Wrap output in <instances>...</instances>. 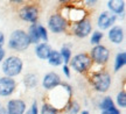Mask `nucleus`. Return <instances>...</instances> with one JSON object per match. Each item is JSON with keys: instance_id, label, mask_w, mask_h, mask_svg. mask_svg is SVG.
<instances>
[{"instance_id": "f257e3e1", "label": "nucleus", "mask_w": 126, "mask_h": 114, "mask_svg": "<svg viewBox=\"0 0 126 114\" xmlns=\"http://www.w3.org/2000/svg\"><path fill=\"white\" fill-rule=\"evenodd\" d=\"M48 100L46 102L54 106L60 112H62L65 106L69 104V101L72 99V87L68 83H61V85L56 89L51 90L50 93L47 96Z\"/></svg>"}, {"instance_id": "f03ea898", "label": "nucleus", "mask_w": 126, "mask_h": 114, "mask_svg": "<svg viewBox=\"0 0 126 114\" xmlns=\"http://www.w3.org/2000/svg\"><path fill=\"white\" fill-rule=\"evenodd\" d=\"M89 82L96 92L98 93H106L111 86V76L106 70H94L88 73Z\"/></svg>"}, {"instance_id": "7ed1b4c3", "label": "nucleus", "mask_w": 126, "mask_h": 114, "mask_svg": "<svg viewBox=\"0 0 126 114\" xmlns=\"http://www.w3.org/2000/svg\"><path fill=\"white\" fill-rule=\"evenodd\" d=\"M31 47V41L23 29H15L8 38V48L11 50L23 52Z\"/></svg>"}, {"instance_id": "20e7f679", "label": "nucleus", "mask_w": 126, "mask_h": 114, "mask_svg": "<svg viewBox=\"0 0 126 114\" xmlns=\"http://www.w3.org/2000/svg\"><path fill=\"white\" fill-rule=\"evenodd\" d=\"M23 62L22 59L15 55H11L2 61L1 63V71L5 77L14 78L22 72Z\"/></svg>"}, {"instance_id": "39448f33", "label": "nucleus", "mask_w": 126, "mask_h": 114, "mask_svg": "<svg viewBox=\"0 0 126 114\" xmlns=\"http://www.w3.org/2000/svg\"><path fill=\"white\" fill-rule=\"evenodd\" d=\"M94 63L88 52H81L71 57L69 62V68L74 69V71L82 75H88L92 70Z\"/></svg>"}, {"instance_id": "423d86ee", "label": "nucleus", "mask_w": 126, "mask_h": 114, "mask_svg": "<svg viewBox=\"0 0 126 114\" xmlns=\"http://www.w3.org/2000/svg\"><path fill=\"white\" fill-rule=\"evenodd\" d=\"M40 12V5L37 2H26V1H23L22 6L18 11V15L22 21L34 25V23H37Z\"/></svg>"}, {"instance_id": "0eeeda50", "label": "nucleus", "mask_w": 126, "mask_h": 114, "mask_svg": "<svg viewBox=\"0 0 126 114\" xmlns=\"http://www.w3.org/2000/svg\"><path fill=\"white\" fill-rule=\"evenodd\" d=\"M90 58L92 61L94 65H98L103 68L104 65H106L110 58V50L103 44L94 46L92 49L90 50Z\"/></svg>"}, {"instance_id": "6e6552de", "label": "nucleus", "mask_w": 126, "mask_h": 114, "mask_svg": "<svg viewBox=\"0 0 126 114\" xmlns=\"http://www.w3.org/2000/svg\"><path fill=\"white\" fill-rule=\"evenodd\" d=\"M91 30H92V23H91L90 16H88L77 23L69 25V28H68V32H71L75 36L79 37V38H84V37L89 36Z\"/></svg>"}, {"instance_id": "1a4fd4ad", "label": "nucleus", "mask_w": 126, "mask_h": 114, "mask_svg": "<svg viewBox=\"0 0 126 114\" xmlns=\"http://www.w3.org/2000/svg\"><path fill=\"white\" fill-rule=\"evenodd\" d=\"M68 28H69V22L60 13L51 14L48 19V29L54 34L65 33L68 32Z\"/></svg>"}, {"instance_id": "9d476101", "label": "nucleus", "mask_w": 126, "mask_h": 114, "mask_svg": "<svg viewBox=\"0 0 126 114\" xmlns=\"http://www.w3.org/2000/svg\"><path fill=\"white\" fill-rule=\"evenodd\" d=\"M18 86V83L14 78L11 77H0V97L6 98V97L12 96Z\"/></svg>"}, {"instance_id": "9b49d317", "label": "nucleus", "mask_w": 126, "mask_h": 114, "mask_svg": "<svg viewBox=\"0 0 126 114\" xmlns=\"http://www.w3.org/2000/svg\"><path fill=\"white\" fill-rule=\"evenodd\" d=\"M117 15L110 13L108 11L105 12H102L99 14L98 19H97V26L100 30H106V29H110L111 27H113V25L117 21Z\"/></svg>"}, {"instance_id": "f8f14e48", "label": "nucleus", "mask_w": 126, "mask_h": 114, "mask_svg": "<svg viewBox=\"0 0 126 114\" xmlns=\"http://www.w3.org/2000/svg\"><path fill=\"white\" fill-rule=\"evenodd\" d=\"M6 114H25L27 104L22 99H11L6 104Z\"/></svg>"}, {"instance_id": "ddd939ff", "label": "nucleus", "mask_w": 126, "mask_h": 114, "mask_svg": "<svg viewBox=\"0 0 126 114\" xmlns=\"http://www.w3.org/2000/svg\"><path fill=\"white\" fill-rule=\"evenodd\" d=\"M61 83H62V79H61L59 73L56 72L46 73L42 78V86L47 91H51V90L56 89L57 86L61 85Z\"/></svg>"}, {"instance_id": "4468645a", "label": "nucleus", "mask_w": 126, "mask_h": 114, "mask_svg": "<svg viewBox=\"0 0 126 114\" xmlns=\"http://www.w3.org/2000/svg\"><path fill=\"white\" fill-rule=\"evenodd\" d=\"M108 8L110 13L114 14L118 16H124L125 14V1L124 0H109L108 1Z\"/></svg>"}, {"instance_id": "2eb2a0df", "label": "nucleus", "mask_w": 126, "mask_h": 114, "mask_svg": "<svg viewBox=\"0 0 126 114\" xmlns=\"http://www.w3.org/2000/svg\"><path fill=\"white\" fill-rule=\"evenodd\" d=\"M109 40L114 44H120L124 40V29L122 26H113L109 29Z\"/></svg>"}, {"instance_id": "dca6fc26", "label": "nucleus", "mask_w": 126, "mask_h": 114, "mask_svg": "<svg viewBox=\"0 0 126 114\" xmlns=\"http://www.w3.org/2000/svg\"><path fill=\"white\" fill-rule=\"evenodd\" d=\"M51 47L48 44V43H45V42H41L37 46H35V49H34V52L37 58L42 59V61H46L48 59L50 52H51Z\"/></svg>"}, {"instance_id": "f3484780", "label": "nucleus", "mask_w": 126, "mask_h": 114, "mask_svg": "<svg viewBox=\"0 0 126 114\" xmlns=\"http://www.w3.org/2000/svg\"><path fill=\"white\" fill-rule=\"evenodd\" d=\"M28 38L31 41V44H35L37 46L39 43H41V38H40V34H39V30H37V23H34V25H31L28 27Z\"/></svg>"}, {"instance_id": "a211bd4d", "label": "nucleus", "mask_w": 126, "mask_h": 114, "mask_svg": "<svg viewBox=\"0 0 126 114\" xmlns=\"http://www.w3.org/2000/svg\"><path fill=\"white\" fill-rule=\"evenodd\" d=\"M22 82H23V85H25L26 89L33 90V89H35V87L37 86L39 80H37V76H36L35 73H27V75L23 77Z\"/></svg>"}, {"instance_id": "6ab92c4d", "label": "nucleus", "mask_w": 126, "mask_h": 114, "mask_svg": "<svg viewBox=\"0 0 126 114\" xmlns=\"http://www.w3.org/2000/svg\"><path fill=\"white\" fill-rule=\"evenodd\" d=\"M48 63L51 65V66H60V65H63V59L60 55L59 50H51L49 57H48Z\"/></svg>"}, {"instance_id": "aec40b11", "label": "nucleus", "mask_w": 126, "mask_h": 114, "mask_svg": "<svg viewBox=\"0 0 126 114\" xmlns=\"http://www.w3.org/2000/svg\"><path fill=\"white\" fill-rule=\"evenodd\" d=\"M125 64H126V52L125 51H120V52H118L116 55V58H114V65H113L114 72H118Z\"/></svg>"}, {"instance_id": "412c9836", "label": "nucleus", "mask_w": 126, "mask_h": 114, "mask_svg": "<svg viewBox=\"0 0 126 114\" xmlns=\"http://www.w3.org/2000/svg\"><path fill=\"white\" fill-rule=\"evenodd\" d=\"M79 111H81V105L78 104V101L71 99L62 112H65L67 114H78Z\"/></svg>"}, {"instance_id": "4be33fe9", "label": "nucleus", "mask_w": 126, "mask_h": 114, "mask_svg": "<svg viewBox=\"0 0 126 114\" xmlns=\"http://www.w3.org/2000/svg\"><path fill=\"white\" fill-rule=\"evenodd\" d=\"M99 110L102 111H109L111 110V108H114L116 107V105H114V101L112 100V98L111 97H104L103 99L100 100V102H99Z\"/></svg>"}, {"instance_id": "5701e85b", "label": "nucleus", "mask_w": 126, "mask_h": 114, "mask_svg": "<svg viewBox=\"0 0 126 114\" xmlns=\"http://www.w3.org/2000/svg\"><path fill=\"white\" fill-rule=\"evenodd\" d=\"M60 55H61V57H62V59H63V64L69 65V62H70V59H71V57H72L70 47L67 46V44H63L62 48H61V50H60Z\"/></svg>"}, {"instance_id": "b1692460", "label": "nucleus", "mask_w": 126, "mask_h": 114, "mask_svg": "<svg viewBox=\"0 0 126 114\" xmlns=\"http://www.w3.org/2000/svg\"><path fill=\"white\" fill-rule=\"evenodd\" d=\"M60 111L57 108H55L54 106H51L50 104L43 101V104L41 106V110H40V114H59Z\"/></svg>"}, {"instance_id": "393cba45", "label": "nucleus", "mask_w": 126, "mask_h": 114, "mask_svg": "<svg viewBox=\"0 0 126 114\" xmlns=\"http://www.w3.org/2000/svg\"><path fill=\"white\" fill-rule=\"evenodd\" d=\"M103 37L104 33H102L100 30H94V32H92V35H91L90 43L94 46H98V44H100V41L103 40Z\"/></svg>"}, {"instance_id": "a878e982", "label": "nucleus", "mask_w": 126, "mask_h": 114, "mask_svg": "<svg viewBox=\"0 0 126 114\" xmlns=\"http://www.w3.org/2000/svg\"><path fill=\"white\" fill-rule=\"evenodd\" d=\"M116 102L120 108H125L126 107V92L125 90H122L120 92H118L117 97H116Z\"/></svg>"}, {"instance_id": "bb28decb", "label": "nucleus", "mask_w": 126, "mask_h": 114, "mask_svg": "<svg viewBox=\"0 0 126 114\" xmlns=\"http://www.w3.org/2000/svg\"><path fill=\"white\" fill-rule=\"evenodd\" d=\"M37 30H39V34H40V38H41V42H45L47 43L48 42V30L46 29L45 26H42L40 23H37Z\"/></svg>"}, {"instance_id": "cd10ccee", "label": "nucleus", "mask_w": 126, "mask_h": 114, "mask_svg": "<svg viewBox=\"0 0 126 114\" xmlns=\"http://www.w3.org/2000/svg\"><path fill=\"white\" fill-rule=\"evenodd\" d=\"M25 114H39V105H37V101L36 100L33 101L32 106L28 110H26Z\"/></svg>"}, {"instance_id": "c85d7f7f", "label": "nucleus", "mask_w": 126, "mask_h": 114, "mask_svg": "<svg viewBox=\"0 0 126 114\" xmlns=\"http://www.w3.org/2000/svg\"><path fill=\"white\" fill-rule=\"evenodd\" d=\"M62 71H63L64 76H65L67 78L71 77V73H70V68H69V65H67V64H63V65H62Z\"/></svg>"}, {"instance_id": "c756f323", "label": "nucleus", "mask_w": 126, "mask_h": 114, "mask_svg": "<svg viewBox=\"0 0 126 114\" xmlns=\"http://www.w3.org/2000/svg\"><path fill=\"white\" fill-rule=\"evenodd\" d=\"M102 114H120V111L118 110L117 107H114V108H111L109 111H103Z\"/></svg>"}, {"instance_id": "7c9ffc66", "label": "nucleus", "mask_w": 126, "mask_h": 114, "mask_svg": "<svg viewBox=\"0 0 126 114\" xmlns=\"http://www.w3.org/2000/svg\"><path fill=\"white\" fill-rule=\"evenodd\" d=\"M6 58V51H5L4 48L0 49V63H2V61Z\"/></svg>"}, {"instance_id": "2f4dec72", "label": "nucleus", "mask_w": 126, "mask_h": 114, "mask_svg": "<svg viewBox=\"0 0 126 114\" xmlns=\"http://www.w3.org/2000/svg\"><path fill=\"white\" fill-rule=\"evenodd\" d=\"M84 4H85L86 7H91V6L94 7V5L97 4V1L96 0H88V1H84Z\"/></svg>"}, {"instance_id": "473e14b6", "label": "nucleus", "mask_w": 126, "mask_h": 114, "mask_svg": "<svg viewBox=\"0 0 126 114\" xmlns=\"http://www.w3.org/2000/svg\"><path fill=\"white\" fill-rule=\"evenodd\" d=\"M5 44V34L2 32H0V49L4 47Z\"/></svg>"}, {"instance_id": "72a5a7b5", "label": "nucleus", "mask_w": 126, "mask_h": 114, "mask_svg": "<svg viewBox=\"0 0 126 114\" xmlns=\"http://www.w3.org/2000/svg\"><path fill=\"white\" fill-rule=\"evenodd\" d=\"M81 114H90V113H89V111H83Z\"/></svg>"}]
</instances>
